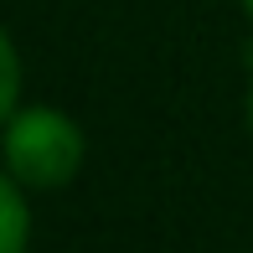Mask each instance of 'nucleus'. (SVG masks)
<instances>
[{
  "label": "nucleus",
  "mask_w": 253,
  "mask_h": 253,
  "mask_svg": "<svg viewBox=\"0 0 253 253\" xmlns=\"http://www.w3.org/2000/svg\"><path fill=\"white\" fill-rule=\"evenodd\" d=\"M0 62H5V83H0V114H16V98H21V57H16V42H0Z\"/></svg>",
  "instance_id": "obj_3"
},
{
  "label": "nucleus",
  "mask_w": 253,
  "mask_h": 253,
  "mask_svg": "<svg viewBox=\"0 0 253 253\" xmlns=\"http://www.w3.org/2000/svg\"><path fill=\"white\" fill-rule=\"evenodd\" d=\"M0 227H5L0 253H26V197H21V181H10V176L0 186Z\"/></svg>",
  "instance_id": "obj_2"
},
{
  "label": "nucleus",
  "mask_w": 253,
  "mask_h": 253,
  "mask_svg": "<svg viewBox=\"0 0 253 253\" xmlns=\"http://www.w3.org/2000/svg\"><path fill=\"white\" fill-rule=\"evenodd\" d=\"M243 5H248V16H253V0H243Z\"/></svg>",
  "instance_id": "obj_4"
},
{
  "label": "nucleus",
  "mask_w": 253,
  "mask_h": 253,
  "mask_svg": "<svg viewBox=\"0 0 253 253\" xmlns=\"http://www.w3.org/2000/svg\"><path fill=\"white\" fill-rule=\"evenodd\" d=\"M248 114H253V98H248Z\"/></svg>",
  "instance_id": "obj_5"
},
{
  "label": "nucleus",
  "mask_w": 253,
  "mask_h": 253,
  "mask_svg": "<svg viewBox=\"0 0 253 253\" xmlns=\"http://www.w3.org/2000/svg\"><path fill=\"white\" fill-rule=\"evenodd\" d=\"M5 166L21 186H67L83 166V129L57 109H16L5 119Z\"/></svg>",
  "instance_id": "obj_1"
}]
</instances>
